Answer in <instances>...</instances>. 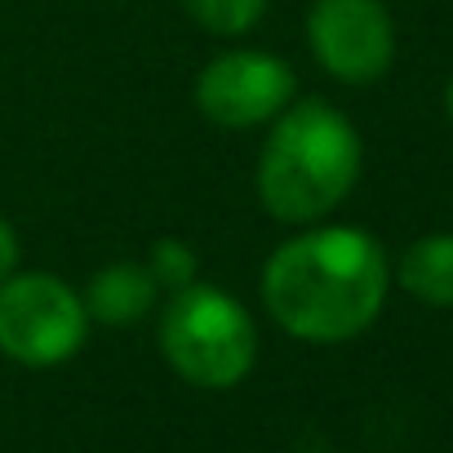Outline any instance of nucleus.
<instances>
[{
    "label": "nucleus",
    "instance_id": "nucleus-8",
    "mask_svg": "<svg viewBox=\"0 0 453 453\" xmlns=\"http://www.w3.org/2000/svg\"><path fill=\"white\" fill-rule=\"evenodd\" d=\"M395 280L426 307H453V236L435 232L413 241L395 267Z\"/></svg>",
    "mask_w": 453,
    "mask_h": 453
},
{
    "label": "nucleus",
    "instance_id": "nucleus-10",
    "mask_svg": "<svg viewBox=\"0 0 453 453\" xmlns=\"http://www.w3.org/2000/svg\"><path fill=\"white\" fill-rule=\"evenodd\" d=\"M147 272L156 276V285L160 289H182V285H191L196 276H200V258H196V250L187 245V241H156L151 245V254H147Z\"/></svg>",
    "mask_w": 453,
    "mask_h": 453
},
{
    "label": "nucleus",
    "instance_id": "nucleus-2",
    "mask_svg": "<svg viewBox=\"0 0 453 453\" xmlns=\"http://www.w3.org/2000/svg\"><path fill=\"white\" fill-rule=\"evenodd\" d=\"M360 134L325 98H294L258 151V200L276 222H320L360 178Z\"/></svg>",
    "mask_w": 453,
    "mask_h": 453
},
{
    "label": "nucleus",
    "instance_id": "nucleus-12",
    "mask_svg": "<svg viewBox=\"0 0 453 453\" xmlns=\"http://www.w3.org/2000/svg\"><path fill=\"white\" fill-rule=\"evenodd\" d=\"M444 111H449V116H453V81H449V85H444Z\"/></svg>",
    "mask_w": 453,
    "mask_h": 453
},
{
    "label": "nucleus",
    "instance_id": "nucleus-7",
    "mask_svg": "<svg viewBox=\"0 0 453 453\" xmlns=\"http://www.w3.org/2000/svg\"><path fill=\"white\" fill-rule=\"evenodd\" d=\"M81 298H85L89 320L111 325V329H125V325H138L142 316L156 311L160 285L147 272V263H111V267H103V272L89 276V285H85Z\"/></svg>",
    "mask_w": 453,
    "mask_h": 453
},
{
    "label": "nucleus",
    "instance_id": "nucleus-5",
    "mask_svg": "<svg viewBox=\"0 0 453 453\" xmlns=\"http://www.w3.org/2000/svg\"><path fill=\"white\" fill-rule=\"evenodd\" d=\"M298 98V76L285 58L263 50L218 54L196 76V107L222 129H258L272 125Z\"/></svg>",
    "mask_w": 453,
    "mask_h": 453
},
{
    "label": "nucleus",
    "instance_id": "nucleus-9",
    "mask_svg": "<svg viewBox=\"0 0 453 453\" xmlns=\"http://www.w3.org/2000/svg\"><path fill=\"white\" fill-rule=\"evenodd\" d=\"M182 10L191 14L196 27H204L209 36H245L263 23L267 0H182Z\"/></svg>",
    "mask_w": 453,
    "mask_h": 453
},
{
    "label": "nucleus",
    "instance_id": "nucleus-6",
    "mask_svg": "<svg viewBox=\"0 0 453 453\" xmlns=\"http://www.w3.org/2000/svg\"><path fill=\"white\" fill-rule=\"evenodd\" d=\"M307 41L316 63L342 85H373L395 58V23L382 0H316Z\"/></svg>",
    "mask_w": 453,
    "mask_h": 453
},
{
    "label": "nucleus",
    "instance_id": "nucleus-11",
    "mask_svg": "<svg viewBox=\"0 0 453 453\" xmlns=\"http://www.w3.org/2000/svg\"><path fill=\"white\" fill-rule=\"evenodd\" d=\"M19 272V232L0 218V280Z\"/></svg>",
    "mask_w": 453,
    "mask_h": 453
},
{
    "label": "nucleus",
    "instance_id": "nucleus-4",
    "mask_svg": "<svg viewBox=\"0 0 453 453\" xmlns=\"http://www.w3.org/2000/svg\"><path fill=\"white\" fill-rule=\"evenodd\" d=\"M85 298L54 272H14L0 280V356L23 369L67 365L89 338Z\"/></svg>",
    "mask_w": 453,
    "mask_h": 453
},
{
    "label": "nucleus",
    "instance_id": "nucleus-1",
    "mask_svg": "<svg viewBox=\"0 0 453 453\" xmlns=\"http://www.w3.org/2000/svg\"><path fill=\"white\" fill-rule=\"evenodd\" d=\"M391 267L360 226H311L263 267V307L298 342H347L387 303Z\"/></svg>",
    "mask_w": 453,
    "mask_h": 453
},
{
    "label": "nucleus",
    "instance_id": "nucleus-3",
    "mask_svg": "<svg viewBox=\"0 0 453 453\" xmlns=\"http://www.w3.org/2000/svg\"><path fill=\"white\" fill-rule=\"evenodd\" d=\"M160 356L165 365L204 391H226L250 378L258 360V329L241 298L218 285H182L160 311Z\"/></svg>",
    "mask_w": 453,
    "mask_h": 453
}]
</instances>
